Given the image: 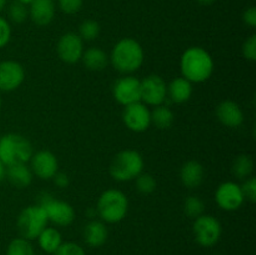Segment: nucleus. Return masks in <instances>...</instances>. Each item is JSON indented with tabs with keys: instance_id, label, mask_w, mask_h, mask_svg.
I'll return each instance as SVG.
<instances>
[{
	"instance_id": "obj_43",
	"label": "nucleus",
	"mask_w": 256,
	"mask_h": 255,
	"mask_svg": "<svg viewBox=\"0 0 256 255\" xmlns=\"http://www.w3.org/2000/svg\"><path fill=\"white\" fill-rule=\"evenodd\" d=\"M214 255H220V254H214Z\"/></svg>"
},
{
	"instance_id": "obj_42",
	"label": "nucleus",
	"mask_w": 256,
	"mask_h": 255,
	"mask_svg": "<svg viewBox=\"0 0 256 255\" xmlns=\"http://www.w3.org/2000/svg\"><path fill=\"white\" fill-rule=\"evenodd\" d=\"M2 98H0V109H2Z\"/></svg>"
},
{
	"instance_id": "obj_8",
	"label": "nucleus",
	"mask_w": 256,
	"mask_h": 255,
	"mask_svg": "<svg viewBox=\"0 0 256 255\" xmlns=\"http://www.w3.org/2000/svg\"><path fill=\"white\" fill-rule=\"evenodd\" d=\"M192 232L200 246L212 248L219 242L222 234V228L216 218L204 214L195 219Z\"/></svg>"
},
{
	"instance_id": "obj_24",
	"label": "nucleus",
	"mask_w": 256,
	"mask_h": 255,
	"mask_svg": "<svg viewBox=\"0 0 256 255\" xmlns=\"http://www.w3.org/2000/svg\"><path fill=\"white\" fill-rule=\"evenodd\" d=\"M175 122V115L170 108L159 105L155 106L152 112V124H154L158 129L168 130L172 126Z\"/></svg>"
},
{
	"instance_id": "obj_39",
	"label": "nucleus",
	"mask_w": 256,
	"mask_h": 255,
	"mask_svg": "<svg viewBox=\"0 0 256 255\" xmlns=\"http://www.w3.org/2000/svg\"><path fill=\"white\" fill-rule=\"evenodd\" d=\"M196 2L202 5H212V4H214L216 0H196Z\"/></svg>"
},
{
	"instance_id": "obj_35",
	"label": "nucleus",
	"mask_w": 256,
	"mask_h": 255,
	"mask_svg": "<svg viewBox=\"0 0 256 255\" xmlns=\"http://www.w3.org/2000/svg\"><path fill=\"white\" fill-rule=\"evenodd\" d=\"M242 194L244 198L249 202H256V179L255 178H249L246 182H244V185L242 186Z\"/></svg>"
},
{
	"instance_id": "obj_17",
	"label": "nucleus",
	"mask_w": 256,
	"mask_h": 255,
	"mask_svg": "<svg viewBox=\"0 0 256 255\" xmlns=\"http://www.w3.org/2000/svg\"><path fill=\"white\" fill-rule=\"evenodd\" d=\"M29 6L30 18L39 26H46L54 20L55 0H32Z\"/></svg>"
},
{
	"instance_id": "obj_33",
	"label": "nucleus",
	"mask_w": 256,
	"mask_h": 255,
	"mask_svg": "<svg viewBox=\"0 0 256 255\" xmlns=\"http://www.w3.org/2000/svg\"><path fill=\"white\" fill-rule=\"evenodd\" d=\"M12 39V26L9 22L0 16V49L6 46Z\"/></svg>"
},
{
	"instance_id": "obj_30",
	"label": "nucleus",
	"mask_w": 256,
	"mask_h": 255,
	"mask_svg": "<svg viewBox=\"0 0 256 255\" xmlns=\"http://www.w3.org/2000/svg\"><path fill=\"white\" fill-rule=\"evenodd\" d=\"M135 180H136V189L142 194H152V192H154L156 190V180H155V178L152 175L142 172Z\"/></svg>"
},
{
	"instance_id": "obj_29",
	"label": "nucleus",
	"mask_w": 256,
	"mask_h": 255,
	"mask_svg": "<svg viewBox=\"0 0 256 255\" xmlns=\"http://www.w3.org/2000/svg\"><path fill=\"white\" fill-rule=\"evenodd\" d=\"M28 16H29V9L28 6L22 5V2H12L9 6V18L12 22L15 24H22L26 22Z\"/></svg>"
},
{
	"instance_id": "obj_9",
	"label": "nucleus",
	"mask_w": 256,
	"mask_h": 255,
	"mask_svg": "<svg viewBox=\"0 0 256 255\" xmlns=\"http://www.w3.org/2000/svg\"><path fill=\"white\" fill-rule=\"evenodd\" d=\"M112 95L122 106L142 102V80L132 75L122 78L114 84Z\"/></svg>"
},
{
	"instance_id": "obj_41",
	"label": "nucleus",
	"mask_w": 256,
	"mask_h": 255,
	"mask_svg": "<svg viewBox=\"0 0 256 255\" xmlns=\"http://www.w3.org/2000/svg\"><path fill=\"white\" fill-rule=\"evenodd\" d=\"M6 2L8 0H0V12H2V10H4V8L6 6Z\"/></svg>"
},
{
	"instance_id": "obj_28",
	"label": "nucleus",
	"mask_w": 256,
	"mask_h": 255,
	"mask_svg": "<svg viewBox=\"0 0 256 255\" xmlns=\"http://www.w3.org/2000/svg\"><path fill=\"white\" fill-rule=\"evenodd\" d=\"M100 35V25L95 20H85L79 29V36L84 42H94Z\"/></svg>"
},
{
	"instance_id": "obj_21",
	"label": "nucleus",
	"mask_w": 256,
	"mask_h": 255,
	"mask_svg": "<svg viewBox=\"0 0 256 255\" xmlns=\"http://www.w3.org/2000/svg\"><path fill=\"white\" fill-rule=\"evenodd\" d=\"M192 95V82L185 78H176L168 85V96L172 102L184 104L189 102Z\"/></svg>"
},
{
	"instance_id": "obj_5",
	"label": "nucleus",
	"mask_w": 256,
	"mask_h": 255,
	"mask_svg": "<svg viewBox=\"0 0 256 255\" xmlns=\"http://www.w3.org/2000/svg\"><path fill=\"white\" fill-rule=\"evenodd\" d=\"M144 165V159L136 150H122L112 159L110 175L116 182H132L142 174Z\"/></svg>"
},
{
	"instance_id": "obj_20",
	"label": "nucleus",
	"mask_w": 256,
	"mask_h": 255,
	"mask_svg": "<svg viewBox=\"0 0 256 255\" xmlns=\"http://www.w3.org/2000/svg\"><path fill=\"white\" fill-rule=\"evenodd\" d=\"M10 184L14 185L18 189H25L32 185L34 174H32L30 166L28 164L20 162V164H12L6 166V176Z\"/></svg>"
},
{
	"instance_id": "obj_1",
	"label": "nucleus",
	"mask_w": 256,
	"mask_h": 255,
	"mask_svg": "<svg viewBox=\"0 0 256 255\" xmlns=\"http://www.w3.org/2000/svg\"><path fill=\"white\" fill-rule=\"evenodd\" d=\"M182 78L190 82H205L214 72V60L212 55L200 46H192L182 54L180 60Z\"/></svg>"
},
{
	"instance_id": "obj_18",
	"label": "nucleus",
	"mask_w": 256,
	"mask_h": 255,
	"mask_svg": "<svg viewBox=\"0 0 256 255\" xmlns=\"http://www.w3.org/2000/svg\"><path fill=\"white\" fill-rule=\"evenodd\" d=\"M205 178L204 166L199 162L190 160L185 162L180 172V179L182 185L188 189H196L202 184Z\"/></svg>"
},
{
	"instance_id": "obj_38",
	"label": "nucleus",
	"mask_w": 256,
	"mask_h": 255,
	"mask_svg": "<svg viewBox=\"0 0 256 255\" xmlns=\"http://www.w3.org/2000/svg\"><path fill=\"white\" fill-rule=\"evenodd\" d=\"M5 176H6V165L0 160V182H2Z\"/></svg>"
},
{
	"instance_id": "obj_22",
	"label": "nucleus",
	"mask_w": 256,
	"mask_h": 255,
	"mask_svg": "<svg viewBox=\"0 0 256 255\" xmlns=\"http://www.w3.org/2000/svg\"><path fill=\"white\" fill-rule=\"evenodd\" d=\"M82 60L86 69L92 70V72H102L109 64L110 58L100 48H90V49L85 50Z\"/></svg>"
},
{
	"instance_id": "obj_36",
	"label": "nucleus",
	"mask_w": 256,
	"mask_h": 255,
	"mask_svg": "<svg viewBox=\"0 0 256 255\" xmlns=\"http://www.w3.org/2000/svg\"><path fill=\"white\" fill-rule=\"evenodd\" d=\"M242 19L246 25H249L250 28L256 26V8L252 6L248 10H245L244 15H242Z\"/></svg>"
},
{
	"instance_id": "obj_12",
	"label": "nucleus",
	"mask_w": 256,
	"mask_h": 255,
	"mask_svg": "<svg viewBox=\"0 0 256 255\" xmlns=\"http://www.w3.org/2000/svg\"><path fill=\"white\" fill-rule=\"evenodd\" d=\"M215 200L220 209L225 212H235L242 208L245 198L240 185L234 182H225L218 188L215 192Z\"/></svg>"
},
{
	"instance_id": "obj_27",
	"label": "nucleus",
	"mask_w": 256,
	"mask_h": 255,
	"mask_svg": "<svg viewBox=\"0 0 256 255\" xmlns=\"http://www.w3.org/2000/svg\"><path fill=\"white\" fill-rule=\"evenodd\" d=\"M184 212L190 219H198L205 212L204 202L199 196H189L184 202Z\"/></svg>"
},
{
	"instance_id": "obj_34",
	"label": "nucleus",
	"mask_w": 256,
	"mask_h": 255,
	"mask_svg": "<svg viewBox=\"0 0 256 255\" xmlns=\"http://www.w3.org/2000/svg\"><path fill=\"white\" fill-rule=\"evenodd\" d=\"M242 55L250 62L256 60V35H252L242 45Z\"/></svg>"
},
{
	"instance_id": "obj_15",
	"label": "nucleus",
	"mask_w": 256,
	"mask_h": 255,
	"mask_svg": "<svg viewBox=\"0 0 256 255\" xmlns=\"http://www.w3.org/2000/svg\"><path fill=\"white\" fill-rule=\"evenodd\" d=\"M30 169L32 174L42 180H50L59 172V162L56 156L49 150H42L34 154L30 159Z\"/></svg>"
},
{
	"instance_id": "obj_6",
	"label": "nucleus",
	"mask_w": 256,
	"mask_h": 255,
	"mask_svg": "<svg viewBox=\"0 0 256 255\" xmlns=\"http://www.w3.org/2000/svg\"><path fill=\"white\" fill-rule=\"evenodd\" d=\"M49 219L44 208L38 205H30L20 212L18 218V230L22 238L26 240H35L40 232L48 228Z\"/></svg>"
},
{
	"instance_id": "obj_31",
	"label": "nucleus",
	"mask_w": 256,
	"mask_h": 255,
	"mask_svg": "<svg viewBox=\"0 0 256 255\" xmlns=\"http://www.w3.org/2000/svg\"><path fill=\"white\" fill-rule=\"evenodd\" d=\"M54 255H86V252L82 245L72 242H66L60 245Z\"/></svg>"
},
{
	"instance_id": "obj_10",
	"label": "nucleus",
	"mask_w": 256,
	"mask_h": 255,
	"mask_svg": "<svg viewBox=\"0 0 256 255\" xmlns=\"http://www.w3.org/2000/svg\"><path fill=\"white\" fill-rule=\"evenodd\" d=\"M122 122L132 132H144L152 125V112L142 102L128 105L122 112Z\"/></svg>"
},
{
	"instance_id": "obj_25",
	"label": "nucleus",
	"mask_w": 256,
	"mask_h": 255,
	"mask_svg": "<svg viewBox=\"0 0 256 255\" xmlns=\"http://www.w3.org/2000/svg\"><path fill=\"white\" fill-rule=\"evenodd\" d=\"M252 172H254V160H252V158L250 155H239L234 160V164H232V174L236 178H239V179H246V178L252 176Z\"/></svg>"
},
{
	"instance_id": "obj_3",
	"label": "nucleus",
	"mask_w": 256,
	"mask_h": 255,
	"mask_svg": "<svg viewBox=\"0 0 256 255\" xmlns=\"http://www.w3.org/2000/svg\"><path fill=\"white\" fill-rule=\"evenodd\" d=\"M96 212L104 222L118 224L126 218L129 212V199L118 189L105 190L98 200Z\"/></svg>"
},
{
	"instance_id": "obj_4",
	"label": "nucleus",
	"mask_w": 256,
	"mask_h": 255,
	"mask_svg": "<svg viewBox=\"0 0 256 255\" xmlns=\"http://www.w3.org/2000/svg\"><path fill=\"white\" fill-rule=\"evenodd\" d=\"M34 155L32 145L20 134H6L0 138V160L6 166L24 162L28 164Z\"/></svg>"
},
{
	"instance_id": "obj_7",
	"label": "nucleus",
	"mask_w": 256,
	"mask_h": 255,
	"mask_svg": "<svg viewBox=\"0 0 256 255\" xmlns=\"http://www.w3.org/2000/svg\"><path fill=\"white\" fill-rule=\"evenodd\" d=\"M40 206L44 208L49 222L58 226H69L75 220V210L69 202L58 200L52 194L44 192L40 196Z\"/></svg>"
},
{
	"instance_id": "obj_32",
	"label": "nucleus",
	"mask_w": 256,
	"mask_h": 255,
	"mask_svg": "<svg viewBox=\"0 0 256 255\" xmlns=\"http://www.w3.org/2000/svg\"><path fill=\"white\" fill-rule=\"evenodd\" d=\"M84 0H59V8L68 15H74L82 10Z\"/></svg>"
},
{
	"instance_id": "obj_23",
	"label": "nucleus",
	"mask_w": 256,
	"mask_h": 255,
	"mask_svg": "<svg viewBox=\"0 0 256 255\" xmlns=\"http://www.w3.org/2000/svg\"><path fill=\"white\" fill-rule=\"evenodd\" d=\"M38 242L42 252H45L46 254H54L62 244V236L59 230L48 226L40 232V235L38 236Z\"/></svg>"
},
{
	"instance_id": "obj_26",
	"label": "nucleus",
	"mask_w": 256,
	"mask_h": 255,
	"mask_svg": "<svg viewBox=\"0 0 256 255\" xmlns=\"http://www.w3.org/2000/svg\"><path fill=\"white\" fill-rule=\"evenodd\" d=\"M6 255H35V252L30 240L16 238L8 246Z\"/></svg>"
},
{
	"instance_id": "obj_11",
	"label": "nucleus",
	"mask_w": 256,
	"mask_h": 255,
	"mask_svg": "<svg viewBox=\"0 0 256 255\" xmlns=\"http://www.w3.org/2000/svg\"><path fill=\"white\" fill-rule=\"evenodd\" d=\"M168 98V85L159 75H149L142 80V102L150 106L164 104Z\"/></svg>"
},
{
	"instance_id": "obj_37",
	"label": "nucleus",
	"mask_w": 256,
	"mask_h": 255,
	"mask_svg": "<svg viewBox=\"0 0 256 255\" xmlns=\"http://www.w3.org/2000/svg\"><path fill=\"white\" fill-rule=\"evenodd\" d=\"M52 179H54L55 185H56L58 188H60V189H65V188L69 186V184H70L69 176H68V175L65 174V172H58L56 175H55V176L52 178Z\"/></svg>"
},
{
	"instance_id": "obj_2",
	"label": "nucleus",
	"mask_w": 256,
	"mask_h": 255,
	"mask_svg": "<svg viewBox=\"0 0 256 255\" xmlns=\"http://www.w3.org/2000/svg\"><path fill=\"white\" fill-rule=\"evenodd\" d=\"M110 62L122 74H132L144 64V49L135 39H122L112 49Z\"/></svg>"
},
{
	"instance_id": "obj_13",
	"label": "nucleus",
	"mask_w": 256,
	"mask_h": 255,
	"mask_svg": "<svg viewBox=\"0 0 256 255\" xmlns=\"http://www.w3.org/2000/svg\"><path fill=\"white\" fill-rule=\"evenodd\" d=\"M56 52L60 59L66 64H76L84 54V40L75 32H66L59 39Z\"/></svg>"
},
{
	"instance_id": "obj_16",
	"label": "nucleus",
	"mask_w": 256,
	"mask_h": 255,
	"mask_svg": "<svg viewBox=\"0 0 256 255\" xmlns=\"http://www.w3.org/2000/svg\"><path fill=\"white\" fill-rule=\"evenodd\" d=\"M216 116L224 126L236 129L244 122V112L239 104L232 100L220 102L216 109Z\"/></svg>"
},
{
	"instance_id": "obj_40",
	"label": "nucleus",
	"mask_w": 256,
	"mask_h": 255,
	"mask_svg": "<svg viewBox=\"0 0 256 255\" xmlns=\"http://www.w3.org/2000/svg\"><path fill=\"white\" fill-rule=\"evenodd\" d=\"M16 2H22V5H25V6H29V5L32 2V0H16Z\"/></svg>"
},
{
	"instance_id": "obj_14",
	"label": "nucleus",
	"mask_w": 256,
	"mask_h": 255,
	"mask_svg": "<svg viewBox=\"0 0 256 255\" xmlns=\"http://www.w3.org/2000/svg\"><path fill=\"white\" fill-rule=\"evenodd\" d=\"M24 80L25 70L20 62L14 60L0 62V92H14L22 86Z\"/></svg>"
},
{
	"instance_id": "obj_19",
	"label": "nucleus",
	"mask_w": 256,
	"mask_h": 255,
	"mask_svg": "<svg viewBox=\"0 0 256 255\" xmlns=\"http://www.w3.org/2000/svg\"><path fill=\"white\" fill-rule=\"evenodd\" d=\"M109 230L104 222L92 220L84 228V240L90 248H100L108 242Z\"/></svg>"
}]
</instances>
